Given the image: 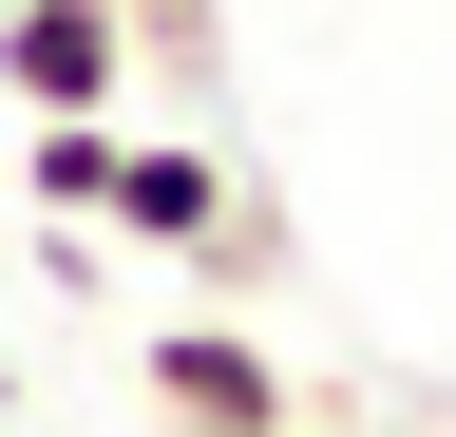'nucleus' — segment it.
Returning <instances> with one entry per match:
<instances>
[{
  "label": "nucleus",
  "mask_w": 456,
  "mask_h": 437,
  "mask_svg": "<svg viewBox=\"0 0 456 437\" xmlns=\"http://www.w3.org/2000/svg\"><path fill=\"white\" fill-rule=\"evenodd\" d=\"M95 229H134V247H191V266H285V229L248 209V172L191 134H114V209Z\"/></svg>",
  "instance_id": "f257e3e1"
},
{
  "label": "nucleus",
  "mask_w": 456,
  "mask_h": 437,
  "mask_svg": "<svg viewBox=\"0 0 456 437\" xmlns=\"http://www.w3.org/2000/svg\"><path fill=\"white\" fill-rule=\"evenodd\" d=\"M134 20L114 0H0V95L20 115H134Z\"/></svg>",
  "instance_id": "f03ea898"
},
{
  "label": "nucleus",
  "mask_w": 456,
  "mask_h": 437,
  "mask_svg": "<svg viewBox=\"0 0 456 437\" xmlns=\"http://www.w3.org/2000/svg\"><path fill=\"white\" fill-rule=\"evenodd\" d=\"M152 418L171 437H285V418H305V380H285L266 343H248V323H152Z\"/></svg>",
  "instance_id": "7ed1b4c3"
},
{
  "label": "nucleus",
  "mask_w": 456,
  "mask_h": 437,
  "mask_svg": "<svg viewBox=\"0 0 456 437\" xmlns=\"http://www.w3.org/2000/svg\"><path fill=\"white\" fill-rule=\"evenodd\" d=\"M114 134H134V115H20V190L57 209V229L114 209Z\"/></svg>",
  "instance_id": "20e7f679"
},
{
  "label": "nucleus",
  "mask_w": 456,
  "mask_h": 437,
  "mask_svg": "<svg viewBox=\"0 0 456 437\" xmlns=\"http://www.w3.org/2000/svg\"><path fill=\"white\" fill-rule=\"evenodd\" d=\"M0 418H20V361H0Z\"/></svg>",
  "instance_id": "39448f33"
},
{
  "label": "nucleus",
  "mask_w": 456,
  "mask_h": 437,
  "mask_svg": "<svg viewBox=\"0 0 456 437\" xmlns=\"http://www.w3.org/2000/svg\"><path fill=\"white\" fill-rule=\"evenodd\" d=\"M285 437H323V418H285Z\"/></svg>",
  "instance_id": "423d86ee"
}]
</instances>
